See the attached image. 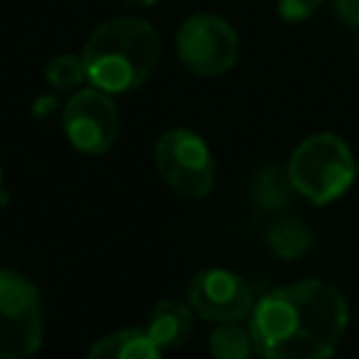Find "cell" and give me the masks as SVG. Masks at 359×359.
I'll return each instance as SVG.
<instances>
[{
  "label": "cell",
  "mask_w": 359,
  "mask_h": 359,
  "mask_svg": "<svg viewBox=\"0 0 359 359\" xmlns=\"http://www.w3.org/2000/svg\"><path fill=\"white\" fill-rule=\"evenodd\" d=\"M143 328L160 351H174L185 345L194 331V309L191 303H180V300H160L149 311Z\"/></svg>",
  "instance_id": "9c48e42d"
},
{
  "label": "cell",
  "mask_w": 359,
  "mask_h": 359,
  "mask_svg": "<svg viewBox=\"0 0 359 359\" xmlns=\"http://www.w3.org/2000/svg\"><path fill=\"white\" fill-rule=\"evenodd\" d=\"M177 56L180 62L205 79L224 76L238 62V34L236 28L216 14H194L177 31Z\"/></svg>",
  "instance_id": "8992f818"
},
{
  "label": "cell",
  "mask_w": 359,
  "mask_h": 359,
  "mask_svg": "<svg viewBox=\"0 0 359 359\" xmlns=\"http://www.w3.org/2000/svg\"><path fill=\"white\" fill-rule=\"evenodd\" d=\"M126 6H151V3H157V0H123Z\"/></svg>",
  "instance_id": "e0dca14e"
},
{
  "label": "cell",
  "mask_w": 359,
  "mask_h": 359,
  "mask_svg": "<svg viewBox=\"0 0 359 359\" xmlns=\"http://www.w3.org/2000/svg\"><path fill=\"white\" fill-rule=\"evenodd\" d=\"M294 185H292V177L283 165H275V163H266L261 165L252 180H250V202L255 210L261 213H280L292 205V196H294Z\"/></svg>",
  "instance_id": "30bf717a"
},
{
  "label": "cell",
  "mask_w": 359,
  "mask_h": 359,
  "mask_svg": "<svg viewBox=\"0 0 359 359\" xmlns=\"http://www.w3.org/2000/svg\"><path fill=\"white\" fill-rule=\"evenodd\" d=\"M266 244H269V250H272L275 258L294 261V258H300V255L309 252V247H311V230H309L300 219L283 216V219H278V222L269 227Z\"/></svg>",
  "instance_id": "7c38bea8"
},
{
  "label": "cell",
  "mask_w": 359,
  "mask_h": 359,
  "mask_svg": "<svg viewBox=\"0 0 359 359\" xmlns=\"http://www.w3.org/2000/svg\"><path fill=\"white\" fill-rule=\"evenodd\" d=\"M320 6H323V0H278V17L286 22H303Z\"/></svg>",
  "instance_id": "9a60e30c"
},
{
  "label": "cell",
  "mask_w": 359,
  "mask_h": 359,
  "mask_svg": "<svg viewBox=\"0 0 359 359\" xmlns=\"http://www.w3.org/2000/svg\"><path fill=\"white\" fill-rule=\"evenodd\" d=\"M42 300L34 280L0 269V359H28L42 345Z\"/></svg>",
  "instance_id": "277c9868"
},
{
  "label": "cell",
  "mask_w": 359,
  "mask_h": 359,
  "mask_svg": "<svg viewBox=\"0 0 359 359\" xmlns=\"http://www.w3.org/2000/svg\"><path fill=\"white\" fill-rule=\"evenodd\" d=\"M87 359H163V351L151 342L146 328H118L93 342Z\"/></svg>",
  "instance_id": "8fae6325"
},
{
  "label": "cell",
  "mask_w": 359,
  "mask_h": 359,
  "mask_svg": "<svg viewBox=\"0 0 359 359\" xmlns=\"http://www.w3.org/2000/svg\"><path fill=\"white\" fill-rule=\"evenodd\" d=\"M0 191H3V171H0Z\"/></svg>",
  "instance_id": "ac0fdd59"
},
{
  "label": "cell",
  "mask_w": 359,
  "mask_h": 359,
  "mask_svg": "<svg viewBox=\"0 0 359 359\" xmlns=\"http://www.w3.org/2000/svg\"><path fill=\"white\" fill-rule=\"evenodd\" d=\"M334 14L342 25L359 28V0H334Z\"/></svg>",
  "instance_id": "2e32d148"
},
{
  "label": "cell",
  "mask_w": 359,
  "mask_h": 359,
  "mask_svg": "<svg viewBox=\"0 0 359 359\" xmlns=\"http://www.w3.org/2000/svg\"><path fill=\"white\" fill-rule=\"evenodd\" d=\"M348 320L342 292L320 278H306L264 294L250 314V334L261 359H331Z\"/></svg>",
  "instance_id": "6da1fadb"
},
{
  "label": "cell",
  "mask_w": 359,
  "mask_h": 359,
  "mask_svg": "<svg viewBox=\"0 0 359 359\" xmlns=\"http://www.w3.org/2000/svg\"><path fill=\"white\" fill-rule=\"evenodd\" d=\"M356 53H359V36H356Z\"/></svg>",
  "instance_id": "d6986e66"
},
{
  "label": "cell",
  "mask_w": 359,
  "mask_h": 359,
  "mask_svg": "<svg viewBox=\"0 0 359 359\" xmlns=\"http://www.w3.org/2000/svg\"><path fill=\"white\" fill-rule=\"evenodd\" d=\"M188 303L194 314L210 323H241L255 309L252 286L224 269V266H205L188 283Z\"/></svg>",
  "instance_id": "ba28073f"
},
{
  "label": "cell",
  "mask_w": 359,
  "mask_h": 359,
  "mask_svg": "<svg viewBox=\"0 0 359 359\" xmlns=\"http://www.w3.org/2000/svg\"><path fill=\"white\" fill-rule=\"evenodd\" d=\"M286 171L303 199L311 205H331L353 185L356 160L339 135L317 132L294 146Z\"/></svg>",
  "instance_id": "3957f363"
},
{
  "label": "cell",
  "mask_w": 359,
  "mask_h": 359,
  "mask_svg": "<svg viewBox=\"0 0 359 359\" xmlns=\"http://www.w3.org/2000/svg\"><path fill=\"white\" fill-rule=\"evenodd\" d=\"M62 129L70 146L81 154L98 157L109 151L121 135V112L112 93L98 87L73 93L62 112Z\"/></svg>",
  "instance_id": "52a82bcc"
},
{
  "label": "cell",
  "mask_w": 359,
  "mask_h": 359,
  "mask_svg": "<svg viewBox=\"0 0 359 359\" xmlns=\"http://www.w3.org/2000/svg\"><path fill=\"white\" fill-rule=\"evenodd\" d=\"M45 79L56 90H73L87 79L84 59L76 53H59L45 65Z\"/></svg>",
  "instance_id": "5bb4252c"
},
{
  "label": "cell",
  "mask_w": 359,
  "mask_h": 359,
  "mask_svg": "<svg viewBox=\"0 0 359 359\" xmlns=\"http://www.w3.org/2000/svg\"><path fill=\"white\" fill-rule=\"evenodd\" d=\"M154 163L163 182L185 199H202L213 191L216 160L208 143L191 129H168L157 137Z\"/></svg>",
  "instance_id": "5b68a950"
},
{
  "label": "cell",
  "mask_w": 359,
  "mask_h": 359,
  "mask_svg": "<svg viewBox=\"0 0 359 359\" xmlns=\"http://www.w3.org/2000/svg\"><path fill=\"white\" fill-rule=\"evenodd\" d=\"M208 348L213 359H250L255 351L250 325L244 328L241 323H219L208 337Z\"/></svg>",
  "instance_id": "4fadbf2b"
},
{
  "label": "cell",
  "mask_w": 359,
  "mask_h": 359,
  "mask_svg": "<svg viewBox=\"0 0 359 359\" xmlns=\"http://www.w3.org/2000/svg\"><path fill=\"white\" fill-rule=\"evenodd\" d=\"M160 34L143 17H112L84 42L81 59L87 81L107 93H132L143 87L160 65Z\"/></svg>",
  "instance_id": "7a4b0ae2"
}]
</instances>
